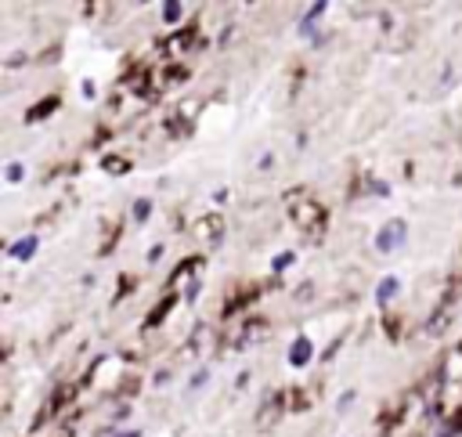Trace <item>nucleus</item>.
Segmentation results:
<instances>
[{"label":"nucleus","instance_id":"nucleus-13","mask_svg":"<svg viewBox=\"0 0 462 437\" xmlns=\"http://www.w3.org/2000/svg\"><path fill=\"white\" fill-rule=\"evenodd\" d=\"M441 437H455V430H444V433H441Z\"/></svg>","mask_w":462,"mask_h":437},{"label":"nucleus","instance_id":"nucleus-11","mask_svg":"<svg viewBox=\"0 0 462 437\" xmlns=\"http://www.w3.org/2000/svg\"><path fill=\"white\" fill-rule=\"evenodd\" d=\"M22 178V167H19V163H11V167H8V181H19Z\"/></svg>","mask_w":462,"mask_h":437},{"label":"nucleus","instance_id":"nucleus-9","mask_svg":"<svg viewBox=\"0 0 462 437\" xmlns=\"http://www.w3.org/2000/svg\"><path fill=\"white\" fill-rule=\"evenodd\" d=\"M289 264H293V253H278L274 257V271H285Z\"/></svg>","mask_w":462,"mask_h":437},{"label":"nucleus","instance_id":"nucleus-2","mask_svg":"<svg viewBox=\"0 0 462 437\" xmlns=\"http://www.w3.org/2000/svg\"><path fill=\"white\" fill-rule=\"evenodd\" d=\"M404 239H409V225L394 217V221H386V225L376 232V250H379V253H394L397 246H404Z\"/></svg>","mask_w":462,"mask_h":437},{"label":"nucleus","instance_id":"nucleus-5","mask_svg":"<svg viewBox=\"0 0 462 437\" xmlns=\"http://www.w3.org/2000/svg\"><path fill=\"white\" fill-rule=\"evenodd\" d=\"M397 289H401V282H397L394 275H386V279L376 286V304H390V300L397 297Z\"/></svg>","mask_w":462,"mask_h":437},{"label":"nucleus","instance_id":"nucleus-10","mask_svg":"<svg viewBox=\"0 0 462 437\" xmlns=\"http://www.w3.org/2000/svg\"><path fill=\"white\" fill-rule=\"evenodd\" d=\"M166 19L178 22V19H181V4H166Z\"/></svg>","mask_w":462,"mask_h":437},{"label":"nucleus","instance_id":"nucleus-1","mask_svg":"<svg viewBox=\"0 0 462 437\" xmlns=\"http://www.w3.org/2000/svg\"><path fill=\"white\" fill-rule=\"evenodd\" d=\"M289 213H293V225L304 235H318L325 228V206L311 195V192H297L289 195Z\"/></svg>","mask_w":462,"mask_h":437},{"label":"nucleus","instance_id":"nucleus-6","mask_svg":"<svg viewBox=\"0 0 462 437\" xmlns=\"http://www.w3.org/2000/svg\"><path fill=\"white\" fill-rule=\"evenodd\" d=\"M8 253H11L15 260H29V257L36 253V239H33V235H26V239H19V242L8 250Z\"/></svg>","mask_w":462,"mask_h":437},{"label":"nucleus","instance_id":"nucleus-3","mask_svg":"<svg viewBox=\"0 0 462 437\" xmlns=\"http://www.w3.org/2000/svg\"><path fill=\"white\" fill-rule=\"evenodd\" d=\"M195 232H199V239H206L210 246H217V242H220V235H224V221H220V213H210V217H202Z\"/></svg>","mask_w":462,"mask_h":437},{"label":"nucleus","instance_id":"nucleus-4","mask_svg":"<svg viewBox=\"0 0 462 437\" xmlns=\"http://www.w3.org/2000/svg\"><path fill=\"white\" fill-rule=\"evenodd\" d=\"M311 354H314V344H311L307 336H297V340H293V347H289V365L304 369V365L311 361Z\"/></svg>","mask_w":462,"mask_h":437},{"label":"nucleus","instance_id":"nucleus-8","mask_svg":"<svg viewBox=\"0 0 462 437\" xmlns=\"http://www.w3.org/2000/svg\"><path fill=\"white\" fill-rule=\"evenodd\" d=\"M148 213H152V199H138L134 202V217H138V221H148Z\"/></svg>","mask_w":462,"mask_h":437},{"label":"nucleus","instance_id":"nucleus-12","mask_svg":"<svg viewBox=\"0 0 462 437\" xmlns=\"http://www.w3.org/2000/svg\"><path fill=\"white\" fill-rule=\"evenodd\" d=\"M115 437H141L138 430H123V433H115Z\"/></svg>","mask_w":462,"mask_h":437},{"label":"nucleus","instance_id":"nucleus-7","mask_svg":"<svg viewBox=\"0 0 462 437\" xmlns=\"http://www.w3.org/2000/svg\"><path fill=\"white\" fill-rule=\"evenodd\" d=\"M58 101H62V98H43V105H40V108H33V113H29L26 120H43L47 113H54V108H58Z\"/></svg>","mask_w":462,"mask_h":437}]
</instances>
